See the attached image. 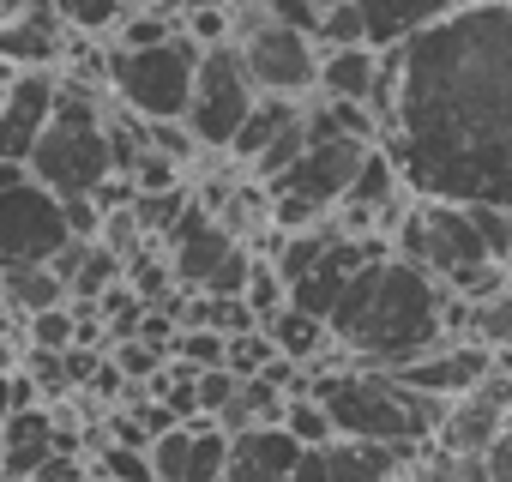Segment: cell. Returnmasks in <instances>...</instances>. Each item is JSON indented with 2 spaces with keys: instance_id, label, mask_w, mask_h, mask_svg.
<instances>
[{
  "instance_id": "ab89813d",
  "label": "cell",
  "mask_w": 512,
  "mask_h": 482,
  "mask_svg": "<svg viewBox=\"0 0 512 482\" xmlns=\"http://www.w3.org/2000/svg\"><path fill=\"white\" fill-rule=\"evenodd\" d=\"M482 476L488 482H512V410H506V422H500V434H494V446L482 458Z\"/></svg>"
},
{
  "instance_id": "8992f818",
  "label": "cell",
  "mask_w": 512,
  "mask_h": 482,
  "mask_svg": "<svg viewBox=\"0 0 512 482\" xmlns=\"http://www.w3.org/2000/svg\"><path fill=\"white\" fill-rule=\"evenodd\" d=\"M199 43L175 31L157 49H109V91L139 121H187L193 79H199Z\"/></svg>"
},
{
  "instance_id": "277c9868",
  "label": "cell",
  "mask_w": 512,
  "mask_h": 482,
  "mask_svg": "<svg viewBox=\"0 0 512 482\" xmlns=\"http://www.w3.org/2000/svg\"><path fill=\"white\" fill-rule=\"evenodd\" d=\"M392 254H404L410 266H422L458 302H488V296L512 290V272L488 254V241H482L470 205H452V199L410 193V205H404V217L392 229Z\"/></svg>"
},
{
  "instance_id": "5bb4252c",
  "label": "cell",
  "mask_w": 512,
  "mask_h": 482,
  "mask_svg": "<svg viewBox=\"0 0 512 482\" xmlns=\"http://www.w3.org/2000/svg\"><path fill=\"white\" fill-rule=\"evenodd\" d=\"M302 452L308 446L284 422L241 428V434H229V470H223V482H296Z\"/></svg>"
},
{
  "instance_id": "9a60e30c",
  "label": "cell",
  "mask_w": 512,
  "mask_h": 482,
  "mask_svg": "<svg viewBox=\"0 0 512 482\" xmlns=\"http://www.w3.org/2000/svg\"><path fill=\"white\" fill-rule=\"evenodd\" d=\"M67 55V19L55 13V0H31L19 19H0V61H13L19 73H49Z\"/></svg>"
},
{
  "instance_id": "4fadbf2b",
  "label": "cell",
  "mask_w": 512,
  "mask_h": 482,
  "mask_svg": "<svg viewBox=\"0 0 512 482\" xmlns=\"http://www.w3.org/2000/svg\"><path fill=\"white\" fill-rule=\"evenodd\" d=\"M229 248H235V235H229V229H223L199 199H193V205H187V217L163 235V260H169L175 284H187V290H205Z\"/></svg>"
},
{
  "instance_id": "ba28073f",
  "label": "cell",
  "mask_w": 512,
  "mask_h": 482,
  "mask_svg": "<svg viewBox=\"0 0 512 482\" xmlns=\"http://www.w3.org/2000/svg\"><path fill=\"white\" fill-rule=\"evenodd\" d=\"M73 241L79 235L67 223V205L43 181L0 193V266H55Z\"/></svg>"
},
{
  "instance_id": "b9f144b4",
  "label": "cell",
  "mask_w": 512,
  "mask_h": 482,
  "mask_svg": "<svg viewBox=\"0 0 512 482\" xmlns=\"http://www.w3.org/2000/svg\"><path fill=\"white\" fill-rule=\"evenodd\" d=\"M13 79H19V67H13V61H0V91H7Z\"/></svg>"
},
{
  "instance_id": "9c48e42d",
  "label": "cell",
  "mask_w": 512,
  "mask_h": 482,
  "mask_svg": "<svg viewBox=\"0 0 512 482\" xmlns=\"http://www.w3.org/2000/svg\"><path fill=\"white\" fill-rule=\"evenodd\" d=\"M374 151V139H350V133H314L308 127V151L266 187L272 199H308V205H320L326 217H338V205L350 199V187H356V169H362V157Z\"/></svg>"
},
{
  "instance_id": "f546056e",
  "label": "cell",
  "mask_w": 512,
  "mask_h": 482,
  "mask_svg": "<svg viewBox=\"0 0 512 482\" xmlns=\"http://www.w3.org/2000/svg\"><path fill=\"white\" fill-rule=\"evenodd\" d=\"M193 428H199V422H175L169 434H157V446H151L157 482H187V458H193Z\"/></svg>"
},
{
  "instance_id": "f35d334b",
  "label": "cell",
  "mask_w": 512,
  "mask_h": 482,
  "mask_svg": "<svg viewBox=\"0 0 512 482\" xmlns=\"http://www.w3.org/2000/svg\"><path fill=\"white\" fill-rule=\"evenodd\" d=\"M61 205H67V223H73L79 241H97V235H103V205H97L91 193H73V199H61Z\"/></svg>"
},
{
  "instance_id": "f1b7e54d",
  "label": "cell",
  "mask_w": 512,
  "mask_h": 482,
  "mask_svg": "<svg viewBox=\"0 0 512 482\" xmlns=\"http://www.w3.org/2000/svg\"><path fill=\"white\" fill-rule=\"evenodd\" d=\"M241 302H247V314L260 320V326H272V320L290 308V284L278 278V266H253V278H247V296H241Z\"/></svg>"
},
{
  "instance_id": "8fae6325",
  "label": "cell",
  "mask_w": 512,
  "mask_h": 482,
  "mask_svg": "<svg viewBox=\"0 0 512 482\" xmlns=\"http://www.w3.org/2000/svg\"><path fill=\"white\" fill-rule=\"evenodd\" d=\"M494 368H500V350H488L476 338H446L428 356H410L404 368H386V374L404 380V386H416V392H428V398H464V392L488 386Z\"/></svg>"
},
{
  "instance_id": "7bdbcfd3",
  "label": "cell",
  "mask_w": 512,
  "mask_h": 482,
  "mask_svg": "<svg viewBox=\"0 0 512 482\" xmlns=\"http://www.w3.org/2000/svg\"><path fill=\"white\" fill-rule=\"evenodd\" d=\"M0 458H7V428H0Z\"/></svg>"
},
{
  "instance_id": "83f0119b",
  "label": "cell",
  "mask_w": 512,
  "mask_h": 482,
  "mask_svg": "<svg viewBox=\"0 0 512 482\" xmlns=\"http://www.w3.org/2000/svg\"><path fill=\"white\" fill-rule=\"evenodd\" d=\"M284 428H290L302 446H332V440H338V428H332V416H326V404H320L314 392H302V398L284 404Z\"/></svg>"
},
{
  "instance_id": "60d3db41",
  "label": "cell",
  "mask_w": 512,
  "mask_h": 482,
  "mask_svg": "<svg viewBox=\"0 0 512 482\" xmlns=\"http://www.w3.org/2000/svg\"><path fill=\"white\" fill-rule=\"evenodd\" d=\"M19 368V344H13V326H0V374Z\"/></svg>"
},
{
  "instance_id": "d6986e66",
  "label": "cell",
  "mask_w": 512,
  "mask_h": 482,
  "mask_svg": "<svg viewBox=\"0 0 512 482\" xmlns=\"http://www.w3.org/2000/svg\"><path fill=\"white\" fill-rule=\"evenodd\" d=\"M0 296H7L13 320H37V314L73 302V290L61 284L55 266H0Z\"/></svg>"
},
{
  "instance_id": "e0dca14e",
  "label": "cell",
  "mask_w": 512,
  "mask_h": 482,
  "mask_svg": "<svg viewBox=\"0 0 512 482\" xmlns=\"http://www.w3.org/2000/svg\"><path fill=\"white\" fill-rule=\"evenodd\" d=\"M458 7H470V0H356V13H362V31L374 49H398L434 25H446Z\"/></svg>"
},
{
  "instance_id": "836d02e7",
  "label": "cell",
  "mask_w": 512,
  "mask_h": 482,
  "mask_svg": "<svg viewBox=\"0 0 512 482\" xmlns=\"http://www.w3.org/2000/svg\"><path fill=\"white\" fill-rule=\"evenodd\" d=\"M115 368H121L127 380H157V374L169 368V350H157V344H145V338H121V344H115Z\"/></svg>"
},
{
  "instance_id": "74e56055",
  "label": "cell",
  "mask_w": 512,
  "mask_h": 482,
  "mask_svg": "<svg viewBox=\"0 0 512 482\" xmlns=\"http://www.w3.org/2000/svg\"><path fill=\"white\" fill-rule=\"evenodd\" d=\"M91 476H97V470H91L79 452H49V458H43L25 482H91Z\"/></svg>"
},
{
  "instance_id": "52a82bcc",
  "label": "cell",
  "mask_w": 512,
  "mask_h": 482,
  "mask_svg": "<svg viewBox=\"0 0 512 482\" xmlns=\"http://www.w3.org/2000/svg\"><path fill=\"white\" fill-rule=\"evenodd\" d=\"M253 109H260V91H253V79H247V67H241V49H235V43L205 49V55H199V79H193V103H187L193 139H199L205 151H229Z\"/></svg>"
},
{
  "instance_id": "484cf974",
  "label": "cell",
  "mask_w": 512,
  "mask_h": 482,
  "mask_svg": "<svg viewBox=\"0 0 512 482\" xmlns=\"http://www.w3.org/2000/svg\"><path fill=\"white\" fill-rule=\"evenodd\" d=\"M25 350H55V356H67L73 344H79V308L67 302V308H49V314H37V320H25Z\"/></svg>"
},
{
  "instance_id": "5b68a950",
  "label": "cell",
  "mask_w": 512,
  "mask_h": 482,
  "mask_svg": "<svg viewBox=\"0 0 512 482\" xmlns=\"http://www.w3.org/2000/svg\"><path fill=\"white\" fill-rule=\"evenodd\" d=\"M109 175H121V169H115V139L103 121V91L67 79L55 97V121L31 151V181L73 199V193H97Z\"/></svg>"
},
{
  "instance_id": "ac0fdd59",
  "label": "cell",
  "mask_w": 512,
  "mask_h": 482,
  "mask_svg": "<svg viewBox=\"0 0 512 482\" xmlns=\"http://www.w3.org/2000/svg\"><path fill=\"white\" fill-rule=\"evenodd\" d=\"M380 73H386V49H374V43L326 49L320 55V91L326 97H344V103H374Z\"/></svg>"
},
{
  "instance_id": "44dd1931",
  "label": "cell",
  "mask_w": 512,
  "mask_h": 482,
  "mask_svg": "<svg viewBox=\"0 0 512 482\" xmlns=\"http://www.w3.org/2000/svg\"><path fill=\"white\" fill-rule=\"evenodd\" d=\"M296 115H302V103H290V97H260V109H253V115H247V127L235 133L229 157L253 169V163H260V157L272 151V139H278V133H284V127H290Z\"/></svg>"
},
{
  "instance_id": "3957f363",
  "label": "cell",
  "mask_w": 512,
  "mask_h": 482,
  "mask_svg": "<svg viewBox=\"0 0 512 482\" xmlns=\"http://www.w3.org/2000/svg\"><path fill=\"white\" fill-rule=\"evenodd\" d=\"M314 398L326 404L338 440H386V446H428L452 410V398H428L404 380H392L386 368H356V362H338V368H314L308 374Z\"/></svg>"
},
{
  "instance_id": "2e32d148",
  "label": "cell",
  "mask_w": 512,
  "mask_h": 482,
  "mask_svg": "<svg viewBox=\"0 0 512 482\" xmlns=\"http://www.w3.org/2000/svg\"><path fill=\"white\" fill-rule=\"evenodd\" d=\"M500 422H506L500 392H494V386H476V392L452 398V410H446V422H440L434 446H440V452H452V458H464V464H482V458H488V446H494V434H500Z\"/></svg>"
},
{
  "instance_id": "6da1fadb",
  "label": "cell",
  "mask_w": 512,
  "mask_h": 482,
  "mask_svg": "<svg viewBox=\"0 0 512 482\" xmlns=\"http://www.w3.org/2000/svg\"><path fill=\"white\" fill-rule=\"evenodd\" d=\"M398 55L386 151L410 193L512 211V0H470Z\"/></svg>"
},
{
  "instance_id": "30bf717a",
  "label": "cell",
  "mask_w": 512,
  "mask_h": 482,
  "mask_svg": "<svg viewBox=\"0 0 512 482\" xmlns=\"http://www.w3.org/2000/svg\"><path fill=\"white\" fill-rule=\"evenodd\" d=\"M241 67L253 79V91L260 97H290L302 103L314 85H320V55H314V37L308 31H290V25H260V31H247L241 43Z\"/></svg>"
},
{
  "instance_id": "7402d4cb",
  "label": "cell",
  "mask_w": 512,
  "mask_h": 482,
  "mask_svg": "<svg viewBox=\"0 0 512 482\" xmlns=\"http://www.w3.org/2000/svg\"><path fill=\"white\" fill-rule=\"evenodd\" d=\"M464 338H476V344H488V350H500V356H512V290H500V296H488V302H464Z\"/></svg>"
},
{
  "instance_id": "ee69618b",
  "label": "cell",
  "mask_w": 512,
  "mask_h": 482,
  "mask_svg": "<svg viewBox=\"0 0 512 482\" xmlns=\"http://www.w3.org/2000/svg\"><path fill=\"white\" fill-rule=\"evenodd\" d=\"M91 482H109V476H91Z\"/></svg>"
},
{
  "instance_id": "4316f807",
  "label": "cell",
  "mask_w": 512,
  "mask_h": 482,
  "mask_svg": "<svg viewBox=\"0 0 512 482\" xmlns=\"http://www.w3.org/2000/svg\"><path fill=\"white\" fill-rule=\"evenodd\" d=\"M229 470V434L217 422H199L193 428V458H187V482H223Z\"/></svg>"
},
{
  "instance_id": "603a6c76",
  "label": "cell",
  "mask_w": 512,
  "mask_h": 482,
  "mask_svg": "<svg viewBox=\"0 0 512 482\" xmlns=\"http://www.w3.org/2000/svg\"><path fill=\"white\" fill-rule=\"evenodd\" d=\"M121 278H127L121 254H115V248H103V241H85V260H79V272L67 278V290H73V308L97 302V296H103V290H115Z\"/></svg>"
},
{
  "instance_id": "1f68e13d",
  "label": "cell",
  "mask_w": 512,
  "mask_h": 482,
  "mask_svg": "<svg viewBox=\"0 0 512 482\" xmlns=\"http://www.w3.org/2000/svg\"><path fill=\"white\" fill-rule=\"evenodd\" d=\"M223 356H229V338H223V332H211V326H181L175 362H187V368H223Z\"/></svg>"
},
{
  "instance_id": "e575fe53",
  "label": "cell",
  "mask_w": 512,
  "mask_h": 482,
  "mask_svg": "<svg viewBox=\"0 0 512 482\" xmlns=\"http://www.w3.org/2000/svg\"><path fill=\"white\" fill-rule=\"evenodd\" d=\"M470 217H476V229L488 241V254L512 272V211L506 205H470Z\"/></svg>"
},
{
  "instance_id": "d6a6232c",
  "label": "cell",
  "mask_w": 512,
  "mask_h": 482,
  "mask_svg": "<svg viewBox=\"0 0 512 482\" xmlns=\"http://www.w3.org/2000/svg\"><path fill=\"white\" fill-rule=\"evenodd\" d=\"M181 25L169 19V13H157V7H145V13H127V25H121V43L115 49H157V43H169Z\"/></svg>"
},
{
  "instance_id": "cb8c5ba5",
  "label": "cell",
  "mask_w": 512,
  "mask_h": 482,
  "mask_svg": "<svg viewBox=\"0 0 512 482\" xmlns=\"http://www.w3.org/2000/svg\"><path fill=\"white\" fill-rule=\"evenodd\" d=\"M55 13L67 19V31H79V37H103V31H115V25H127L133 0H55Z\"/></svg>"
},
{
  "instance_id": "7c38bea8",
  "label": "cell",
  "mask_w": 512,
  "mask_h": 482,
  "mask_svg": "<svg viewBox=\"0 0 512 482\" xmlns=\"http://www.w3.org/2000/svg\"><path fill=\"white\" fill-rule=\"evenodd\" d=\"M55 97H61L55 73H19L7 91H0V157L7 163H31L37 139L55 121Z\"/></svg>"
},
{
  "instance_id": "4dcf8cb0",
  "label": "cell",
  "mask_w": 512,
  "mask_h": 482,
  "mask_svg": "<svg viewBox=\"0 0 512 482\" xmlns=\"http://www.w3.org/2000/svg\"><path fill=\"white\" fill-rule=\"evenodd\" d=\"M97 476H109V482H157V464H151V452H139V446H121V440H109L103 452H97V464H91Z\"/></svg>"
},
{
  "instance_id": "ffe728a7",
  "label": "cell",
  "mask_w": 512,
  "mask_h": 482,
  "mask_svg": "<svg viewBox=\"0 0 512 482\" xmlns=\"http://www.w3.org/2000/svg\"><path fill=\"white\" fill-rule=\"evenodd\" d=\"M266 332H272L278 356H284V362H296V368H308V362L320 368V356H326V350H338V344H332V326H326V320H314V314H302V308H284Z\"/></svg>"
},
{
  "instance_id": "7a4b0ae2",
  "label": "cell",
  "mask_w": 512,
  "mask_h": 482,
  "mask_svg": "<svg viewBox=\"0 0 512 482\" xmlns=\"http://www.w3.org/2000/svg\"><path fill=\"white\" fill-rule=\"evenodd\" d=\"M446 290L410 266L404 254H380L368 260L344 302L332 308V344L344 350V362L356 368H404L410 356H428L434 344H446Z\"/></svg>"
},
{
  "instance_id": "d4e9b609",
  "label": "cell",
  "mask_w": 512,
  "mask_h": 482,
  "mask_svg": "<svg viewBox=\"0 0 512 482\" xmlns=\"http://www.w3.org/2000/svg\"><path fill=\"white\" fill-rule=\"evenodd\" d=\"M272 362H278V344H272V332H266V326L235 332V338H229V356H223V368H229V374H241V380H260Z\"/></svg>"
},
{
  "instance_id": "d590c367",
  "label": "cell",
  "mask_w": 512,
  "mask_h": 482,
  "mask_svg": "<svg viewBox=\"0 0 512 482\" xmlns=\"http://www.w3.org/2000/svg\"><path fill=\"white\" fill-rule=\"evenodd\" d=\"M253 266H260V260H253V254L241 248V241H235V248L223 254V266L211 272V284H205L199 296H247V278H253Z\"/></svg>"
},
{
  "instance_id": "8d00e7d4",
  "label": "cell",
  "mask_w": 512,
  "mask_h": 482,
  "mask_svg": "<svg viewBox=\"0 0 512 482\" xmlns=\"http://www.w3.org/2000/svg\"><path fill=\"white\" fill-rule=\"evenodd\" d=\"M193 386H199V416H205V422H217V416L229 410V398L241 392V374H229V368H199V380H193Z\"/></svg>"
}]
</instances>
